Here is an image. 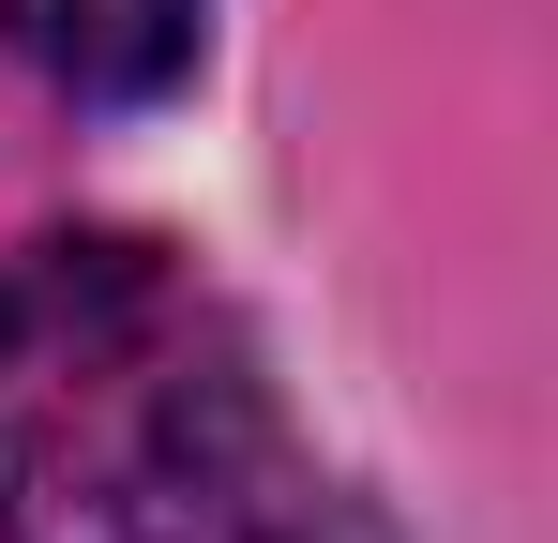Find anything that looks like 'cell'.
Wrapping results in <instances>:
<instances>
[{"instance_id":"obj_3","label":"cell","mask_w":558,"mask_h":543,"mask_svg":"<svg viewBox=\"0 0 558 543\" xmlns=\"http://www.w3.org/2000/svg\"><path fill=\"white\" fill-rule=\"evenodd\" d=\"M136 272H151V242H121V227H92V242H31V257L0 272V423L31 408V377L76 348Z\"/></svg>"},{"instance_id":"obj_2","label":"cell","mask_w":558,"mask_h":543,"mask_svg":"<svg viewBox=\"0 0 558 543\" xmlns=\"http://www.w3.org/2000/svg\"><path fill=\"white\" fill-rule=\"evenodd\" d=\"M211 0H0V46L76 106H151V90L196 61Z\"/></svg>"},{"instance_id":"obj_1","label":"cell","mask_w":558,"mask_h":543,"mask_svg":"<svg viewBox=\"0 0 558 543\" xmlns=\"http://www.w3.org/2000/svg\"><path fill=\"white\" fill-rule=\"evenodd\" d=\"M0 543H392L227 302L151 257L0 423Z\"/></svg>"}]
</instances>
